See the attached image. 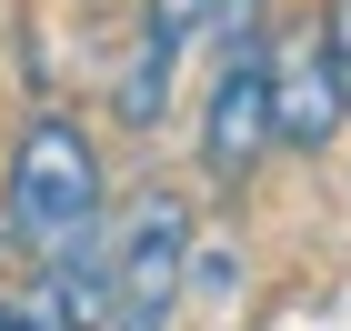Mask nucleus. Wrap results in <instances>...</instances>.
Masks as SVG:
<instances>
[{"mask_svg": "<svg viewBox=\"0 0 351 331\" xmlns=\"http://www.w3.org/2000/svg\"><path fill=\"white\" fill-rule=\"evenodd\" d=\"M101 151H90V131L71 121V110H40L21 131V161H10V231H21L40 261L71 241H90L101 231Z\"/></svg>", "mask_w": 351, "mask_h": 331, "instance_id": "obj_1", "label": "nucleus"}, {"mask_svg": "<svg viewBox=\"0 0 351 331\" xmlns=\"http://www.w3.org/2000/svg\"><path fill=\"white\" fill-rule=\"evenodd\" d=\"M181 291H201V302H231V291H241V251H191Z\"/></svg>", "mask_w": 351, "mask_h": 331, "instance_id": "obj_7", "label": "nucleus"}, {"mask_svg": "<svg viewBox=\"0 0 351 331\" xmlns=\"http://www.w3.org/2000/svg\"><path fill=\"white\" fill-rule=\"evenodd\" d=\"M322 51H331V71H341V90H351V0L322 10Z\"/></svg>", "mask_w": 351, "mask_h": 331, "instance_id": "obj_8", "label": "nucleus"}, {"mask_svg": "<svg viewBox=\"0 0 351 331\" xmlns=\"http://www.w3.org/2000/svg\"><path fill=\"white\" fill-rule=\"evenodd\" d=\"M211 21H221V0H141V40H151V51H171V60H181Z\"/></svg>", "mask_w": 351, "mask_h": 331, "instance_id": "obj_6", "label": "nucleus"}, {"mask_svg": "<svg viewBox=\"0 0 351 331\" xmlns=\"http://www.w3.org/2000/svg\"><path fill=\"white\" fill-rule=\"evenodd\" d=\"M341 110H351V90H341V71H331L322 30H291V40L271 51V140L322 151V140L341 131Z\"/></svg>", "mask_w": 351, "mask_h": 331, "instance_id": "obj_4", "label": "nucleus"}, {"mask_svg": "<svg viewBox=\"0 0 351 331\" xmlns=\"http://www.w3.org/2000/svg\"><path fill=\"white\" fill-rule=\"evenodd\" d=\"M40 291H51L60 331H101V321H110V251H101V241H71V251H51Z\"/></svg>", "mask_w": 351, "mask_h": 331, "instance_id": "obj_5", "label": "nucleus"}, {"mask_svg": "<svg viewBox=\"0 0 351 331\" xmlns=\"http://www.w3.org/2000/svg\"><path fill=\"white\" fill-rule=\"evenodd\" d=\"M181 271H191V201L151 191L121 221V251H110V331H161L171 302H181Z\"/></svg>", "mask_w": 351, "mask_h": 331, "instance_id": "obj_2", "label": "nucleus"}, {"mask_svg": "<svg viewBox=\"0 0 351 331\" xmlns=\"http://www.w3.org/2000/svg\"><path fill=\"white\" fill-rule=\"evenodd\" d=\"M261 151H271V40L261 30H231L211 110H201V171L211 181H251Z\"/></svg>", "mask_w": 351, "mask_h": 331, "instance_id": "obj_3", "label": "nucleus"}]
</instances>
